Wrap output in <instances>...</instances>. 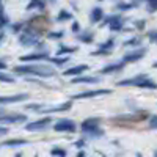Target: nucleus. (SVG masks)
I'll return each mask as SVG.
<instances>
[{"mask_svg": "<svg viewBox=\"0 0 157 157\" xmlns=\"http://www.w3.org/2000/svg\"><path fill=\"white\" fill-rule=\"evenodd\" d=\"M16 74L19 75H38V77H52L55 75L54 68L43 66V64H22V66H16L14 69Z\"/></svg>", "mask_w": 157, "mask_h": 157, "instance_id": "nucleus-1", "label": "nucleus"}, {"mask_svg": "<svg viewBox=\"0 0 157 157\" xmlns=\"http://www.w3.org/2000/svg\"><path fill=\"white\" fill-rule=\"evenodd\" d=\"M99 124H101L99 118H86L80 124V129L83 130V134H90L91 137H102L104 130L99 129Z\"/></svg>", "mask_w": 157, "mask_h": 157, "instance_id": "nucleus-2", "label": "nucleus"}, {"mask_svg": "<svg viewBox=\"0 0 157 157\" xmlns=\"http://www.w3.org/2000/svg\"><path fill=\"white\" fill-rule=\"evenodd\" d=\"M19 43L24 46V47H36L39 43V36H38V33L36 32H33V30H27V32H21V35H19Z\"/></svg>", "mask_w": 157, "mask_h": 157, "instance_id": "nucleus-3", "label": "nucleus"}, {"mask_svg": "<svg viewBox=\"0 0 157 157\" xmlns=\"http://www.w3.org/2000/svg\"><path fill=\"white\" fill-rule=\"evenodd\" d=\"M102 25H109L112 32H120L124 27V19L120 16H109V17H105V22Z\"/></svg>", "mask_w": 157, "mask_h": 157, "instance_id": "nucleus-4", "label": "nucleus"}, {"mask_svg": "<svg viewBox=\"0 0 157 157\" xmlns=\"http://www.w3.org/2000/svg\"><path fill=\"white\" fill-rule=\"evenodd\" d=\"M50 118L47 116V118H41V120H38V121H32V123H29L27 126H25V129L27 130H32V132H36V130H44V129H47L49 126H50Z\"/></svg>", "mask_w": 157, "mask_h": 157, "instance_id": "nucleus-5", "label": "nucleus"}, {"mask_svg": "<svg viewBox=\"0 0 157 157\" xmlns=\"http://www.w3.org/2000/svg\"><path fill=\"white\" fill-rule=\"evenodd\" d=\"M112 90H90V91H83V93H78L75 96H72V99H88V98H96V96H105L110 94Z\"/></svg>", "mask_w": 157, "mask_h": 157, "instance_id": "nucleus-6", "label": "nucleus"}, {"mask_svg": "<svg viewBox=\"0 0 157 157\" xmlns=\"http://www.w3.org/2000/svg\"><path fill=\"white\" fill-rule=\"evenodd\" d=\"M54 129L57 130V132H74L75 123L72 120H58L54 124Z\"/></svg>", "mask_w": 157, "mask_h": 157, "instance_id": "nucleus-7", "label": "nucleus"}, {"mask_svg": "<svg viewBox=\"0 0 157 157\" xmlns=\"http://www.w3.org/2000/svg\"><path fill=\"white\" fill-rule=\"evenodd\" d=\"M145 55H146V49L141 47V49H137V50H134V52H129V54H126L124 58H123V61H124V63H134V61L141 60Z\"/></svg>", "mask_w": 157, "mask_h": 157, "instance_id": "nucleus-8", "label": "nucleus"}, {"mask_svg": "<svg viewBox=\"0 0 157 157\" xmlns=\"http://www.w3.org/2000/svg\"><path fill=\"white\" fill-rule=\"evenodd\" d=\"M113 44H115V39L113 38H110V39H107L105 43H102L101 46H99V49L98 50H94L91 55H110V52L113 50Z\"/></svg>", "mask_w": 157, "mask_h": 157, "instance_id": "nucleus-9", "label": "nucleus"}, {"mask_svg": "<svg viewBox=\"0 0 157 157\" xmlns=\"http://www.w3.org/2000/svg\"><path fill=\"white\" fill-rule=\"evenodd\" d=\"M19 60H21V61H24V63H30V61L38 63V61H41V60H49V55L46 54V52H36V54L22 55Z\"/></svg>", "mask_w": 157, "mask_h": 157, "instance_id": "nucleus-10", "label": "nucleus"}, {"mask_svg": "<svg viewBox=\"0 0 157 157\" xmlns=\"http://www.w3.org/2000/svg\"><path fill=\"white\" fill-rule=\"evenodd\" d=\"M25 99H29V94H14V96H0V105L3 104H16V102H22Z\"/></svg>", "mask_w": 157, "mask_h": 157, "instance_id": "nucleus-11", "label": "nucleus"}, {"mask_svg": "<svg viewBox=\"0 0 157 157\" xmlns=\"http://www.w3.org/2000/svg\"><path fill=\"white\" fill-rule=\"evenodd\" d=\"M21 121H27V116L25 115H5V116H0V123H5V124H13V123H21Z\"/></svg>", "mask_w": 157, "mask_h": 157, "instance_id": "nucleus-12", "label": "nucleus"}, {"mask_svg": "<svg viewBox=\"0 0 157 157\" xmlns=\"http://www.w3.org/2000/svg\"><path fill=\"white\" fill-rule=\"evenodd\" d=\"M124 61H118V63H112V64H107V66L102 68V74H113V72H120L124 69Z\"/></svg>", "mask_w": 157, "mask_h": 157, "instance_id": "nucleus-13", "label": "nucleus"}, {"mask_svg": "<svg viewBox=\"0 0 157 157\" xmlns=\"http://www.w3.org/2000/svg\"><path fill=\"white\" fill-rule=\"evenodd\" d=\"M72 107V102L68 101V102H63L60 105H55V107H50V109H41L39 112H44V113H57V112H66Z\"/></svg>", "mask_w": 157, "mask_h": 157, "instance_id": "nucleus-14", "label": "nucleus"}, {"mask_svg": "<svg viewBox=\"0 0 157 157\" xmlns=\"http://www.w3.org/2000/svg\"><path fill=\"white\" fill-rule=\"evenodd\" d=\"M88 69V64H77V66H72L69 68L68 71H64L63 75H66V77H74V75H80L83 71Z\"/></svg>", "mask_w": 157, "mask_h": 157, "instance_id": "nucleus-15", "label": "nucleus"}, {"mask_svg": "<svg viewBox=\"0 0 157 157\" xmlns=\"http://www.w3.org/2000/svg\"><path fill=\"white\" fill-rule=\"evenodd\" d=\"M29 140H25V138H11V140H6L3 143V146H8V148H19V146H24V145H27Z\"/></svg>", "mask_w": 157, "mask_h": 157, "instance_id": "nucleus-16", "label": "nucleus"}, {"mask_svg": "<svg viewBox=\"0 0 157 157\" xmlns=\"http://www.w3.org/2000/svg\"><path fill=\"white\" fill-rule=\"evenodd\" d=\"M135 86H138V88H148V90H157V83L154 80H151V78H148V75L143 77Z\"/></svg>", "mask_w": 157, "mask_h": 157, "instance_id": "nucleus-17", "label": "nucleus"}, {"mask_svg": "<svg viewBox=\"0 0 157 157\" xmlns=\"http://www.w3.org/2000/svg\"><path fill=\"white\" fill-rule=\"evenodd\" d=\"M102 19H104V11H102V8H99V6L93 8V11H91V14H90L91 24H98V22L102 21Z\"/></svg>", "mask_w": 157, "mask_h": 157, "instance_id": "nucleus-18", "label": "nucleus"}, {"mask_svg": "<svg viewBox=\"0 0 157 157\" xmlns=\"http://www.w3.org/2000/svg\"><path fill=\"white\" fill-rule=\"evenodd\" d=\"M99 82V77H75L72 78L71 83H98Z\"/></svg>", "mask_w": 157, "mask_h": 157, "instance_id": "nucleus-19", "label": "nucleus"}, {"mask_svg": "<svg viewBox=\"0 0 157 157\" xmlns=\"http://www.w3.org/2000/svg\"><path fill=\"white\" fill-rule=\"evenodd\" d=\"M46 8V0H30L27 10H44Z\"/></svg>", "mask_w": 157, "mask_h": 157, "instance_id": "nucleus-20", "label": "nucleus"}, {"mask_svg": "<svg viewBox=\"0 0 157 157\" xmlns=\"http://www.w3.org/2000/svg\"><path fill=\"white\" fill-rule=\"evenodd\" d=\"M49 61H52L54 64H57V66H63L64 63L69 61V57L68 55H58V57H49Z\"/></svg>", "mask_w": 157, "mask_h": 157, "instance_id": "nucleus-21", "label": "nucleus"}, {"mask_svg": "<svg viewBox=\"0 0 157 157\" xmlns=\"http://www.w3.org/2000/svg\"><path fill=\"white\" fill-rule=\"evenodd\" d=\"M6 25H10V19H8L6 13H5V8H3L2 2H0V29L6 27Z\"/></svg>", "mask_w": 157, "mask_h": 157, "instance_id": "nucleus-22", "label": "nucleus"}, {"mask_svg": "<svg viewBox=\"0 0 157 157\" xmlns=\"http://www.w3.org/2000/svg\"><path fill=\"white\" fill-rule=\"evenodd\" d=\"M93 39H94V35L91 33V32H85V33L78 35V41H82V43H85V44L93 43Z\"/></svg>", "mask_w": 157, "mask_h": 157, "instance_id": "nucleus-23", "label": "nucleus"}, {"mask_svg": "<svg viewBox=\"0 0 157 157\" xmlns=\"http://www.w3.org/2000/svg\"><path fill=\"white\" fill-rule=\"evenodd\" d=\"M57 21L58 22H66V21H72V14L69 11H66V10H61L60 13H58V16H57Z\"/></svg>", "mask_w": 157, "mask_h": 157, "instance_id": "nucleus-24", "label": "nucleus"}, {"mask_svg": "<svg viewBox=\"0 0 157 157\" xmlns=\"http://www.w3.org/2000/svg\"><path fill=\"white\" fill-rule=\"evenodd\" d=\"M77 50V47H69V46H64V44H61L60 47H58V50H57V55H66V54H72V52H75Z\"/></svg>", "mask_w": 157, "mask_h": 157, "instance_id": "nucleus-25", "label": "nucleus"}, {"mask_svg": "<svg viewBox=\"0 0 157 157\" xmlns=\"http://www.w3.org/2000/svg\"><path fill=\"white\" fill-rule=\"evenodd\" d=\"M140 44H141V38L140 36H134V38L127 39V41H124L126 47H135V46H140Z\"/></svg>", "mask_w": 157, "mask_h": 157, "instance_id": "nucleus-26", "label": "nucleus"}, {"mask_svg": "<svg viewBox=\"0 0 157 157\" xmlns=\"http://www.w3.org/2000/svg\"><path fill=\"white\" fill-rule=\"evenodd\" d=\"M0 82H6V83H14V77H11L5 72L0 71Z\"/></svg>", "mask_w": 157, "mask_h": 157, "instance_id": "nucleus-27", "label": "nucleus"}, {"mask_svg": "<svg viewBox=\"0 0 157 157\" xmlns=\"http://www.w3.org/2000/svg\"><path fill=\"white\" fill-rule=\"evenodd\" d=\"M64 36V32H50L47 33V39H61Z\"/></svg>", "mask_w": 157, "mask_h": 157, "instance_id": "nucleus-28", "label": "nucleus"}, {"mask_svg": "<svg viewBox=\"0 0 157 157\" xmlns=\"http://www.w3.org/2000/svg\"><path fill=\"white\" fill-rule=\"evenodd\" d=\"M116 8H118V10H121V11H127V10L135 8V3H118Z\"/></svg>", "mask_w": 157, "mask_h": 157, "instance_id": "nucleus-29", "label": "nucleus"}, {"mask_svg": "<svg viewBox=\"0 0 157 157\" xmlns=\"http://www.w3.org/2000/svg\"><path fill=\"white\" fill-rule=\"evenodd\" d=\"M22 27H24V24H22V22H16V24H11V30H13V33H21Z\"/></svg>", "mask_w": 157, "mask_h": 157, "instance_id": "nucleus-30", "label": "nucleus"}, {"mask_svg": "<svg viewBox=\"0 0 157 157\" xmlns=\"http://www.w3.org/2000/svg\"><path fill=\"white\" fill-rule=\"evenodd\" d=\"M50 154L52 155H66L68 152L64 151V149H61V148H54V149L50 151Z\"/></svg>", "mask_w": 157, "mask_h": 157, "instance_id": "nucleus-31", "label": "nucleus"}, {"mask_svg": "<svg viewBox=\"0 0 157 157\" xmlns=\"http://www.w3.org/2000/svg\"><path fill=\"white\" fill-rule=\"evenodd\" d=\"M148 2V10L152 13V11H157V0H146Z\"/></svg>", "mask_w": 157, "mask_h": 157, "instance_id": "nucleus-32", "label": "nucleus"}, {"mask_svg": "<svg viewBox=\"0 0 157 157\" xmlns=\"http://www.w3.org/2000/svg\"><path fill=\"white\" fill-rule=\"evenodd\" d=\"M148 39H149L151 43L157 44V30H154V32H149V33H148Z\"/></svg>", "mask_w": 157, "mask_h": 157, "instance_id": "nucleus-33", "label": "nucleus"}, {"mask_svg": "<svg viewBox=\"0 0 157 157\" xmlns=\"http://www.w3.org/2000/svg\"><path fill=\"white\" fill-rule=\"evenodd\" d=\"M149 127H151V129H157V115L151 116V120H149Z\"/></svg>", "mask_w": 157, "mask_h": 157, "instance_id": "nucleus-34", "label": "nucleus"}, {"mask_svg": "<svg viewBox=\"0 0 157 157\" xmlns=\"http://www.w3.org/2000/svg\"><path fill=\"white\" fill-rule=\"evenodd\" d=\"M27 109L32 110V112H39L41 110V105H39V104H30V105H27Z\"/></svg>", "mask_w": 157, "mask_h": 157, "instance_id": "nucleus-35", "label": "nucleus"}, {"mask_svg": "<svg viewBox=\"0 0 157 157\" xmlns=\"http://www.w3.org/2000/svg\"><path fill=\"white\" fill-rule=\"evenodd\" d=\"M78 29H80V27H78V22H77V21H74V22H72L71 30H72V32H78Z\"/></svg>", "mask_w": 157, "mask_h": 157, "instance_id": "nucleus-36", "label": "nucleus"}, {"mask_svg": "<svg viewBox=\"0 0 157 157\" xmlns=\"http://www.w3.org/2000/svg\"><path fill=\"white\" fill-rule=\"evenodd\" d=\"M135 27H137V29H143V27H145V21H140V22H135Z\"/></svg>", "mask_w": 157, "mask_h": 157, "instance_id": "nucleus-37", "label": "nucleus"}, {"mask_svg": "<svg viewBox=\"0 0 157 157\" xmlns=\"http://www.w3.org/2000/svg\"><path fill=\"white\" fill-rule=\"evenodd\" d=\"M5 69H6V63L0 60V71H5Z\"/></svg>", "mask_w": 157, "mask_h": 157, "instance_id": "nucleus-38", "label": "nucleus"}, {"mask_svg": "<svg viewBox=\"0 0 157 157\" xmlns=\"http://www.w3.org/2000/svg\"><path fill=\"white\" fill-rule=\"evenodd\" d=\"M5 134H8V129H6V127H2V126H0V135H5Z\"/></svg>", "mask_w": 157, "mask_h": 157, "instance_id": "nucleus-39", "label": "nucleus"}, {"mask_svg": "<svg viewBox=\"0 0 157 157\" xmlns=\"http://www.w3.org/2000/svg\"><path fill=\"white\" fill-rule=\"evenodd\" d=\"M75 145H77L78 148H82V146H83V140H78V141L75 143Z\"/></svg>", "mask_w": 157, "mask_h": 157, "instance_id": "nucleus-40", "label": "nucleus"}, {"mask_svg": "<svg viewBox=\"0 0 157 157\" xmlns=\"http://www.w3.org/2000/svg\"><path fill=\"white\" fill-rule=\"evenodd\" d=\"M3 38H5V33H0V43L3 41Z\"/></svg>", "mask_w": 157, "mask_h": 157, "instance_id": "nucleus-41", "label": "nucleus"}, {"mask_svg": "<svg viewBox=\"0 0 157 157\" xmlns=\"http://www.w3.org/2000/svg\"><path fill=\"white\" fill-rule=\"evenodd\" d=\"M152 66H154V68H157V61H155V63H154V64H152Z\"/></svg>", "mask_w": 157, "mask_h": 157, "instance_id": "nucleus-42", "label": "nucleus"}, {"mask_svg": "<svg viewBox=\"0 0 157 157\" xmlns=\"http://www.w3.org/2000/svg\"><path fill=\"white\" fill-rule=\"evenodd\" d=\"M2 112H3V109H0V113H2Z\"/></svg>", "mask_w": 157, "mask_h": 157, "instance_id": "nucleus-43", "label": "nucleus"}, {"mask_svg": "<svg viewBox=\"0 0 157 157\" xmlns=\"http://www.w3.org/2000/svg\"><path fill=\"white\" fill-rule=\"evenodd\" d=\"M155 155H157V151H155Z\"/></svg>", "mask_w": 157, "mask_h": 157, "instance_id": "nucleus-44", "label": "nucleus"}, {"mask_svg": "<svg viewBox=\"0 0 157 157\" xmlns=\"http://www.w3.org/2000/svg\"><path fill=\"white\" fill-rule=\"evenodd\" d=\"M52 2H54V0H52Z\"/></svg>", "mask_w": 157, "mask_h": 157, "instance_id": "nucleus-45", "label": "nucleus"}]
</instances>
